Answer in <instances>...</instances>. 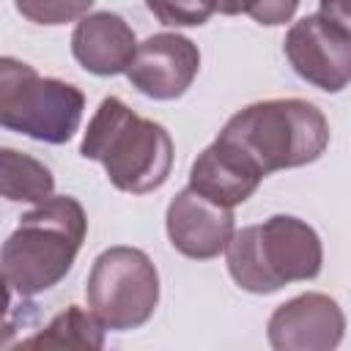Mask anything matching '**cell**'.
I'll return each mask as SVG.
<instances>
[{
    "mask_svg": "<svg viewBox=\"0 0 351 351\" xmlns=\"http://www.w3.org/2000/svg\"><path fill=\"white\" fill-rule=\"evenodd\" d=\"M85 233L88 217L80 200L49 195L44 203H36L0 247L5 282L19 296H38L55 288L71 271Z\"/></svg>",
    "mask_w": 351,
    "mask_h": 351,
    "instance_id": "6da1fadb",
    "label": "cell"
},
{
    "mask_svg": "<svg viewBox=\"0 0 351 351\" xmlns=\"http://www.w3.org/2000/svg\"><path fill=\"white\" fill-rule=\"evenodd\" d=\"M80 154L101 162L110 184L132 195L159 189L173 167V140L167 129L156 121L140 118L118 96L101 99L82 137Z\"/></svg>",
    "mask_w": 351,
    "mask_h": 351,
    "instance_id": "7a4b0ae2",
    "label": "cell"
},
{
    "mask_svg": "<svg viewBox=\"0 0 351 351\" xmlns=\"http://www.w3.org/2000/svg\"><path fill=\"white\" fill-rule=\"evenodd\" d=\"M266 178L315 162L329 145L324 112L304 99H266L239 110L219 132Z\"/></svg>",
    "mask_w": 351,
    "mask_h": 351,
    "instance_id": "3957f363",
    "label": "cell"
},
{
    "mask_svg": "<svg viewBox=\"0 0 351 351\" xmlns=\"http://www.w3.org/2000/svg\"><path fill=\"white\" fill-rule=\"evenodd\" d=\"M225 252L233 282L250 293H274L288 282L313 280L324 263L318 233L288 214L233 230Z\"/></svg>",
    "mask_w": 351,
    "mask_h": 351,
    "instance_id": "277c9868",
    "label": "cell"
},
{
    "mask_svg": "<svg viewBox=\"0 0 351 351\" xmlns=\"http://www.w3.org/2000/svg\"><path fill=\"white\" fill-rule=\"evenodd\" d=\"M85 96L77 85L41 77L30 63L0 58V129L41 143H69L80 129Z\"/></svg>",
    "mask_w": 351,
    "mask_h": 351,
    "instance_id": "5b68a950",
    "label": "cell"
},
{
    "mask_svg": "<svg viewBox=\"0 0 351 351\" xmlns=\"http://www.w3.org/2000/svg\"><path fill=\"white\" fill-rule=\"evenodd\" d=\"M85 296L104 329L129 332L154 315L159 304V271L143 250L110 247L93 261Z\"/></svg>",
    "mask_w": 351,
    "mask_h": 351,
    "instance_id": "8992f818",
    "label": "cell"
},
{
    "mask_svg": "<svg viewBox=\"0 0 351 351\" xmlns=\"http://www.w3.org/2000/svg\"><path fill=\"white\" fill-rule=\"evenodd\" d=\"M282 49L288 63L304 82L326 93H337L348 85L351 27L324 14H310L291 25V30L285 33Z\"/></svg>",
    "mask_w": 351,
    "mask_h": 351,
    "instance_id": "52a82bcc",
    "label": "cell"
},
{
    "mask_svg": "<svg viewBox=\"0 0 351 351\" xmlns=\"http://www.w3.org/2000/svg\"><path fill=\"white\" fill-rule=\"evenodd\" d=\"M200 71V49L178 33H156L137 44L126 69L129 82L148 99L173 101L189 90Z\"/></svg>",
    "mask_w": 351,
    "mask_h": 351,
    "instance_id": "ba28073f",
    "label": "cell"
},
{
    "mask_svg": "<svg viewBox=\"0 0 351 351\" xmlns=\"http://www.w3.org/2000/svg\"><path fill=\"white\" fill-rule=\"evenodd\" d=\"M346 315L326 293H302L269 318V343L277 351H329L343 340Z\"/></svg>",
    "mask_w": 351,
    "mask_h": 351,
    "instance_id": "9c48e42d",
    "label": "cell"
},
{
    "mask_svg": "<svg viewBox=\"0 0 351 351\" xmlns=\"http://www.w3.org/2000/svg\"><path fill=\"white\" fill-rule=\"evenodd\" d=\"M165 228L170 244L195 261L217 258L233 236V211L228 206L211 203L195 189H181L165 214Z\"/></svg>",
    "mask_w": 351,
    "mask_h": 351,
    "instance_id": "30bf717a",
    "label": "cell"
},
{
    "mask_svg": "<svg viewBox=\"0 0 351 351\" xmlns=\"http://www.w3.org/2000/svg\"><path fill=\"white\" fill-rule=\"evenodd\" d=\"M261 181L263 176L258 173V167L236 145L225 143L222 137H217L192 162V170H189V189L228 208L244 203L258 189Z\"/></svg>",
    "mask_w": 351,
    "mask_h": 351,
    "instance_id": "8fae6325",
    "label": "cell"
},
{
    "mask_svg": "<svg viewBox=\"0 0 351 351\" xmlns=\"http://www.w3.org/2000/svg\"><path fill=\"white\" fill-rule=\"evenodd\" d=\"M137 49L134 30L110 11L88 14L71 33V52L77 63L96 77L126 74Z\"/></svg>",
    "mask_w": 351,
    "mask_h": 351,
    "instance_id": "7c38bea8",
    "label": "cell"
},
{
    "mask_svg": "<svg viewBox=\"0 0 351 351\" xmlns=\"http://www.w3.org/2000/svg\"><path fill=\"white\" fill-rule=\"evenodd\" d=\"M55 192L52 170L30 154L0 148V197L14 203H44Z\"/></svg>",
    "mask_w": 351,
    "mask_h": 351,
    "instance_id": "4fadbf2b",
    "label": "cell"
},
{
    "mask_svg": "<svg viewBox=\"0 0 351 351\" xmlns=\"http://www.w3.org/2000/svg\"><path fill=\"white\" fill-rule=\"evenodd\" d=\"M104 346V326L96 321L93 313H85L77 304H69L58 313L44 329L25 337L19 348H80L96 351Z\"/></svg>",
    "mask_w": 351,
    "mask_h": 351,
    "instance_id": "5bb4252c",
    "label": "cell"
},
{
    "mask_svg": "<svg viewBox=\"0 0 351 351\" xmlns=\"http://www.w3.org/2000/svg\"><path fill=\"white\" fill-rule=\"evenodd\" d=\"M14 5L36 25H66L85 16L93 0H14Z\"/></svg>",
    "mask_w": 351,
    "mask_h": 351,
    "instance_id": "9a60e30c",
    "label": "cell"
},
{
    "mask_svg": "<svg viewBox=\"0 0 351 351\" xmlns=\"http://www.w3.org/2000/svg\"><path fill=\"white\" fill-rule=\"evenodd\" d=\"M148 11L170 27H195L206 25L214 14L211 0H145Z\"/></svg>",
    "mask_w": 351,
    "mask_h": 351,
    "instance_id": "2e32d148",
    "label": "cell"
},
{
    "mask_svg": "<svg viewBox=\"0 0 351 351\" xmlns=\"http://www.w3.org/2000/svg\"><path fill=\"white\" fill-rule=\"evenodd\" d=\"M299 8V0H250L247 14L258 22V25H285Z\"/></svg>",
    "mask_w": 351,
    "mask_h": 351,
    "instance_id": "e0dca14e",
    "label": "cell"
},
{
    "mask_svg": "<svg viewBox=\"0 0 351 351\" xmlns=\"http://www.w3.org/2000/svg\"><path fill=\"white\" fill-rule=\"evenodd\" d=\"M321 14L329 16V19H335V22H340V25H346V27L351 22L348 0H321Z\"/></svg>",
    "mask_w": 351,
    "mask_h": 351,
    "instance_id": "ac0fdd59",
    "label": "cell"
},
{
    "mask_svg": "<svg viewBox=\"0 0 351 351\" xmlns=\"http://www.w3.org/2000/svg\"><path fill=\"white\" fill-rule=\"evenodd\" d=\"M214 11L225 14V16H233V14H247L250 8V0H211Z\"/></svg>",
    "mask_w": 351,
    "mask_h": 351,
    "instance_id": "d6986e66",
    "label": "cell"
},
{
    "mask_svg": "<svg viewBox=\"0 0 351 351\" xmlns=\"http://www.w3.org/2000/svg\"><path fill=\"white\" fill-rule=\"evenodd\" d=\"M8 307H11V296H8V282L0 271V329H5V315H8Z\"/></svg>",
    "mask_w": 351,
    "mask_h": 351,
    "instance_id": "ffe728a7",
    "label": "cell"
}]
</instances>
